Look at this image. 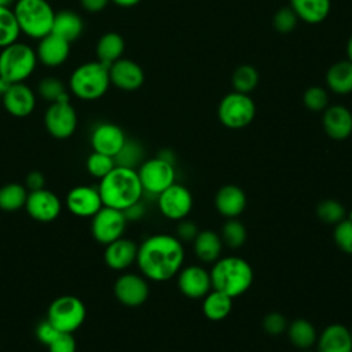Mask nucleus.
Listing matches in <instances>:
<instances>
[{
  "mask_svg": "<svg viewBox=\"0 0 352 352\" xmlns=\"http://www.w3.org/2000/svg\"><path fill=\"white\" fill-rule=\"evenodd\" d=\"M136 263L144 278L164 282L175 276L184 263V248L177 236L155 234L138 246Z\"/></svg>",
  "mask_w": 352,
  "mask_h": 352,
  "instance_id": "nucleus-1",
  "label": "nucleus"
},
{
  "mask_svg": "<svg viewBox=\"0 0 352 352\" xmlns=\"http://www.w3.org/2000/svg\"><path fill=\"white\" fill-rule=\"evenodd\" d=\"M103 206L124 210L143 197V188L136 169L114 166L98 187Z\"/></svg>",
  "mask_w": 352,
  "mask_h": 352,
  "instance_id": "nucleus-2",
  "label": "nucleus"
},
{
  "mask_svg": "<svg viewBox=\"0 0 352 352\" xmlns=\"http://www.w3.org/2000/svg\"><path fill=\"white\" fill-rule=\"evenodd\" d=\"M212 289L223 292L230 297H238L249 290L253 283V270L250 264L236 256L220 257L210 270Z\"/></svg>",
  "mask_w": 352,
  "mask_h": 352,
  "instance_id": "nucleus-3",
  "label": "nucleus"
},
{
  "mask_svg": "<svg viewBox=\"0 0 352 352\" xmlns=\"http://www.w3.org/2000/svg\"><path fill=\"white\" fill-rule=\"evenodd\" d=\"M12 11L19 30L28 37L40 40L51 33L55 11L47 0H18Z\"/></svg>",
  "mask_w": 352,
  "mask_h": 352,
  "instance_id": "nucleus-4",
  "label": "nucleus"
},
{
  "mask_svg": "<svg viewBox=\"0 0 352 352\" xmlns=\"http://www.w3.org/2000/svg\"><path fill=\"white\" fill-rule=\"evenodd\" d=\"M110 85L109 66L99 60L87 62L76 67L69 78V88L81 100L102 98Z\"/></svg>",
  "mask_w": 352,
  "mask_h": 352,
  "instance_id": "nucleus-5",
  "label": "nucleus"
},
{
  "mask_svg": "<svg viewBox=\"0 0 352 352\" xmlns=\"http://www.w3.org/2000/svg\"><path fill=\"white\" fill-rule=\"evenodd\" d=\"M36 51L23 43L15 41L0 52V77L8 84L23 82L36 69Z\"/></svg>",
  "mask_w": 352,
  "mask_h": 352,
  "instance_id": "nucleus-6",
  "label": "nucleus"
},
{
  "mask_svg": "<svg viewBox=\"0 0 352 352\" xmlns=\"http://www.w3.org/2000/svg\"><path fill=\"white\" fill-rule=\"evenodd\" d=\"M84 302L76 296H60L55 298L47 312V319L60 333H74L85 320Z\"/></svg>",
  "mask_w": 352,
  "mask_h": 352,
  "instance_id": "nucleus-7",
  "label": "nucleus"
},
{
  "mask_svg": "<svg viewBox=\"0 0 352 352\" xmlns=\"http://www.w3.org/2000/svg\"><path fill=\"white\" fill-rule=\"evenodd\" d=\"M256 114V104L248 94L231 92L226 95L219 104L217 116L220 122L230 129L248 126Z\"/></svg>",
  "mask_w": 352,
  "mask_h": 352,
  "instance_id": "nucleus-8",
  "label": "nucleus"
},
{
  "mask_svg": "<svg viewBox=\"0 0 352 352\" xmlns=\"http://www.w3.org/2000/svg\"><path fill=\"white\" fill-rule=\"evenodd\" d=\"M138 176L143 188V195L158 197L164 190L175 183L176 170L173 164L155 157L140 164Z\"/></svg>",
  "mask_w": 352,
  "mask_h": 352,
  "instance_id": "nucleus-9",
  "label": "nucleus"
},
{
  "mask_svg": "<svg viewBox=\"0 0 352 352\" xmlns=\"http://www.w3.org/2000/svg\"><path fill=\"white\" fill-rule=\"evenodd\" d=\"M126 217L122 210L102 206L94 216L91 221V232L95 241L103 245L121 238L126 228Z\"/></svg>",
  "mask_w": 352,
  "mask_h": 352,
  "instance_id": "nucleus-10",
  "label": "nucleus"
},
{
  "mask_svg": "<svg viewBox=\"0 0 352 352\" xmlns=\"http://www.w3.org/2000/svg\"><path fill=\"white\" fill-rule=\"evenodd\" d=\"M44 125L55 139L70 138L77 128V113L69 100L51 103L44 116Z\"/></svg>",
  "mask_w": 352,
  "mask_h": 352,
  "instance_id": "nucleus-11",
  "label": "nucleus"
},
{
  "mask_svg": "<svg viewBox=\"0 0 352 352\" xmlns=\"http://www.w3.org/2000/svg\"><path fill=\"white\" fill-rule=\"evenodd\" d=\"M158 209L169 220H183L192 209V195L183 184L173 183L158 197Z\"/></svg>",
  "mask_w": 352,
  "mask_h": 352,
  "instance_id": "nucleus-12",
  "label": "nucleus"
},
{
  "mask_svg": "<svg viewBox=\"0 0 352 352\" xmlns=\"http://www.w3.org/2000/svg\"><path fill=\"white\" fill-rule=\"evenodd\" d=\"M25 209L28 214L41 223H48L55 220L62 209L59 198L45 187L36 191H29Z\"/></svg>",
  "mask_w": 352,
  "mask_h": 352,
  "instance_id": "nucleus-13",
  "label": "nucleus"
},
{
  "mask_svg": "<svg viewBox=\"0 0 352 352\" xmlns=\"http://www.w3.org/2000/svg\"><path fill=\"white\" fill-rule=\"evenodd\" d=\"M148 285L144 276L138 274H122L114 283L116 298L126 307H139L148 297Z\"/></svg>",
  "mask_w": 352,
  "mask_h": 352,
  "instance_id": "nucleus-14",
  "label": "nucleus"
},
{
  "mask_svg": "<svg viewBox=\"0 0 352 352\" xmlns=\"http://www.w3.org/2000/svg\"><path fill=\"white\" fill-rule=\"evenodd\" d=\"M177 274V287L188 298H204L212 290L210 274L201 265H188Z\"/></svg>",
  "mask_w": 352,
  "mask_h": 352,
  "instance_id": "nucleus-15",
  "label": "nucleus"
},
{
  "mask_svg": "<svg viewBox=\"0 0 352 352\" xmlns=\"http://www.w3.org/2000/svg\"><path fill=\"white\" fill-rule=\"evenodd\" d=\"M66 206L77 217H92L103 206V202L98 188L77 186L67 192Z\"/></svg>",
  "mask_w": 352,
  "mask_h": 352,
  "instance_id": "nucleus-16",
  "label": "nucleus"
},
{
  "mask_svg": "<svg viewBox=\"0 0 352 352\" xmlns=\"http://www.w3.org/2000/svg\"><path fill=\"white\" fill-rule=\"evenodd\" d=\"M3 106L14 117H28L36 107V95L25 82L10 84L1 98Z\"/></svg>",
  "mask_w": 352,
  "mask_h": 352,
  "instance_id": "nucleus-17",
  "label": "nucleus"
},
{
  "mask_svg": "<svg viewBox=\"0 0 352 352\" xmlns=\"http://www.w3.org/2000/svg\"><path fill=\"white\" fill-rule=\"evenodd\" d=\"M126 136L124 131L111 122H100L91 132V146L94 151L114 157L122 144L125 143Z\"/></svg>",
  "mask_w": 352,
  "mask_h": 352,
  "instance_id": "nucleus-18",
  "label": "nucleus"
},
{
  "mask_svg": "<svg viewBox=\"0 0 352 352\" xmlns=\"http://www.w3.org/2000/svg\"><path fill=\"white\" fill-rule=\"evenodd\" d=\"M110 82L122 91H136L144 82L143 69L131 59H118L109 67Z\"/></svg>",
  "mask_w": 352,
  "mask_h": 352,
  "instance_id": "nucleus-19",
  "label": "nucleus"
},
{
  "mask_svg": "<svg viewBox=\"0 0 352 352\" xmlns=\"http://www.w3.org/2000/svg\"><path fill=\"white\" fill-rule=\"evenodd\" d=\"M70 54V43L62 37L50 33L38 40L36 50L37 60L47 67H58L66 62Z\"/></svg>",
  "mask_w": 352,
  "mask_h": 352,
  "instance_id": "nucleus-20",
  "label": "nucleus"
},
{
  "mask_svg": "<svg viewBox=\"0 0 352 352\" xmlns=\"http://www.w3.org/2000/svg\"><path fill=\"white\" fill-rule=\"evenodd\" d=\"M322 122L324 132L334 140H344L352 133V113L345 106L326 107Z\"/></svg>",
  "mask_w": 352,
  "mask_h": 352,
  "instance_id": "nucleus-21",
  "label": "nucleus"
},
{
  "mask_svg": "<svg viewBox=\"0 0 352 352\" xmlns=\"http://www.w3.org/2000/svg\"><path fill=\"white\" fill-rule=\"evenodd\" d=\"M138 245L126 238H118L106 245L103 258L109 268L122 271L136 261Z\"/></svg>",
  "mask_w": 352,
  "mask_h": 352,
  "instance_id": "nucleus-22",
  "label": "nucleus"
},
{
  "mask_svg": "<svg viewBox=\"0 0 352 352\" xmlns=\"http://www.w3.org/2000/svg\"><path fill=\"white\" fill-rule=\"evenodd\" d=\"M214 206L226 219H235L246 208V194L235 184H226L216 192Z\"/></svg>",
  "mask_w": 352,
  "mask_h": 352,
  "instance_id": "nucleus-23",
  "label": "nucleus"
},
{
  "mask_svg": "<svg viewBox=\"0 0 352 352\" xmlns=\"http://www.w3.org/2000/svg\"><path fill=\"white\" fill-rule=\"evenodd\" d=\"M316 342L318 352H352V333L341 323L324 327Z\"/></svg>",
  "mask_w": 352,
  "mask_h": 352,
  "instance_id": "nucleus-24",
  "label": "nucleus"
},
{
  "mask_svg": "<svg viewBox=\"0 0 352 352\" xmlns=\"http://www.w3.org/2000/svg\"><path fill=\"white\" fill-rule=\"evenodd\" d=\"M82 29L84 23L77 12L72 10H62L59 12H55L51 33L72 43L81 36Z\"/></svg>",
  "mask_w": 352,
  "mask_h": 352,
  "instance_id": "nucleus-25",
  "label": "nucleus"
},
{
  "mask_svg": "<svg viewBox=\"0 0 352 352\" xmlns=\"http://www.w3.org/2000/svg\"><path fill=\"white\" fill-rule=\"evenodd\" d=\"M194 253L204 263H214L220 258L223 241L219 234L210 230H204L194 238Z\"/></svg>",
  "mask_w": 352,
  "mask_h": 352,
  "instance_id": "nucleus-26",
  "label": "nucleus"
},
{
  "mask_svg": "<svg viewBox=\"0 0 352 352\" xmlns=\"http://www.w3.org/2000/svg\"><path fill=\"white\" fill-rule=\"evenodd\" d=\"M330 0H290V7L307 23L323 22L330 12Z\"/></svg>",
  "mask_w": 352,
  "mask_h": 352,
  "instance_id": "nucleus-27",
  "label": "nucleus"
},
{
  "mask_svg": "<svg viewBox=\"0 0 352 352\" xmlns=\"http://www.w3.org/2000/svg\"><path fill=\"white\" fill-rule=\"evenodd\" d=\"M124 50L125 41L121 34L116 32H107L98 40L95 52L98 60L110 67V65L122 58Z\"/></svg>",
  "mask_w": 352,
  "mask_h": 352,
  "instance_id": "nucleus-28",
  "label": "nucleus"
},
{
  "mask_svg": "<svg viewBox=\"0 0 352 352\" xmlns=\"http://www.w3.org/2000/svg\"><path fill=\"white\" fill-rule=\"evenodd\" d=\"M327 87L340 95L352 92V62L340 60L331 65L326 73Z\"/></svg>",
  "mask_w": 352,
  "mask_h": 352,
  "instance_id": "nucleus-29",
  "label": "nucleus"
},
{
  "mask_svg": "<svg viewBox=\"0 0 352 352\" xmlns=\"http://www.w3.org/2000/svg\"><path fill=\"white\" fill-rule=\"evenodd\" d=\"M232 308V297L228 294L212 289L205 297L202 302L204 315L213 322L223 320L228 316Z\"/></svg>",
  "mask_w": 352,
  "mask_h": 352,
  "instance_id": "nucleus-30",
  "label": "nucleus"
},
{
  "mask_svg": "<svg viewBox=\"0 0 352 352\" xmlns=\"http://www.w3.org/2000/svg\"><path fill=\"white\" fill-rule=\"evenodd\" d=\"M287 337L290 342L298 349H311L316 342L318 334L314 324L307 319H296L287 324Z\"/></svg>",
  "mask_w": 352,
  "mask_h": 352,
  "instance_id": "nucleus-31",
  "label": "nucleus"
},
{
  "mask_svg": "<svg viewBox=\"0 0 352 352\" xmlns=\"http://www.w3.org/2000/svg\"><path fill=\"white\" fill-rule=\"evenodd\" d=\"M28 190L19 183H8L0 188V209L6 212H15L25 208Z\"/></svg>",
  "mask_w": 352,
  "mask_h": 352,
  "instance_id": "nucleus-32",
  "label": "nucleus"
},
{
  "mask_svg": "<svg viewBox=\"0 0 352 352\" xmlns=\"http://www.w3.org/2000/svg\"><path fill=\"white\" fill-rule=\"evenodd\" d=\"M144 157V150L143 146L132 139H126L120 151L114 155V161L117 166H124V168H131L135 169L138 165L143 162Z\"/></svg>",
  "mask_w": 352,
  "mask_h": 352,
  "instance_id": "nucleus-33",
  "label": "nucleus"
},
{
  "mask_svg": "<svg viewBox=\"0 0 352 352\" xmlns=\"http://www.w3.org/2000/svg\"><path fill=\"white\" fill-rule=\"evenodd\" d=\"M21 30L10 7H0V48H4L18 40Z\"/></svg>",
  "mask_w": 352,
  "mask_h": 352,
  "instance_id": "nucleus-34",
  "label": "nucleus"
},
{
  "mask_svg": "<svg viewBox=\"0 0 352 352\" xmlns=\"http://www.w3.org/2000/svg\"><path fill=\"white\" fill-rule=\"evenodd\" d=\"M231 81L236 92L249 94L258 84V72L250 65H241L234 70Z\"/></svg>",
  "mask_w": 352,
  "mask_h": 352,
  "instance_id": "nucleus-35",
  "label": "nucleus"
},
{
  "mask_svg": "<svg viewBox=\"0 0 352 352\" xmlns=\"http://www.w3.org/2000/svg\"><path fill=\"white\" fill-rule=\"evenodd\" d=\"M221 241L223 245H227L230 249H238L246 242L248 231L242 221L235 219H228L221 228Z\"/></svg>",
  "mask_w": 352,
  "mask_h": 352,
  "instance_id": "nucleus-36",
  "label": "nucleus"
},
{
  "mask_svg": "<svg viewBox=\"0 0 352 352\" xmlns=\"http://www.w3.org/2000/svg\"><path fill=\"white\" fill-rule=\"evenodd\" d=\"M38 95L50 103L69 100V94L63 82L56 77H45L37 85Z\"/></svg>",
  "mask_w": 352,
  "mask_h": 352,
  "instance_id": "nucleus-37",
  "label": "nucleus"
},
{
  "mask_svg": "<svg viewBox=\"0 0 352 352\" xmlns=\"http://www.w3.org/2000/svg\"><path fill=\"white\" fill-rule=\"evenodd\" d=\"M318 217L327 224H337L346 217V210L340 201L324 199L318 204Z\"/></svg>",
  "mask_w": 352,
  "mask_h": 352,
  "instance_id": "nucleus-38",
  "label": "nucleus"
},
{
  "mask_svg": "<svg viewBox=\"0 0 352 352\" xmlns=\"http://www.w3.org/2000/svg\"><path fill=\"white\" fill-rule=\"evenodd\" d=\"M116 166L114 157L92 151L87 158V169L89 175L98 179H103L110 170H113Z\"/></svg>",
  "mask_w": 352,
  "mask_h": 352,
  "instance_id": "nucleus-39",
  "label": "nucleus"
},
{
  "mask_svg": "<svg viewBox=\"0 0 352 352\" xmlns=\"http://www.w3.org/2000/svg\"><path fill=\"white\" fill-rule=\"evenodd\" d=\"M333 238L342 252L352 254V217L346 216L336 224Z\"/></svg>",
  "mask_w": 352,
  "mask_h": 352,
  "instance_id": "nucleus-40",
  "label": "nucleus"
},
{
  "mask_svg": "<svg viewBox=\"0 0 352 352\" xmlns=\"http://www.w3.org/2000/svg\"><path fill=\"white\" fill-rule=\"evenodd\" d=\"M302 102L307 109L312 111H322L327 107V103H329L327 92L324 88L319 85L309 87L302 95Z\"/></svg>",
  "mask_w": 352,
  "mask_h": 352,
  "instance_id": "nucleus-41",
  "label": "nucleus"
},
{
  "mask_svg": "<svg viewBox=\"0 0 352 352\" xmlns=\"http://www.w3.org/2000/svg\"><path fill=\"white\" fill-rule=\"evenodd\" d=\"M297 22H298V16L292 10V7L279 8L274 15V28L276 29V32L282 34H286L294 30V28L297 26Z\"/></svg>",
  "mask_w": 352,
  "mask_h": 352,
  "instance_id": "nucleus-42",
  "label": "nucleus"
},
{
  "mask_svg": "<svg viewBox=\"0 0 352 352\" xmlns=\"http://www.w3.org/2000/svg\"><path fill=\"white\" fill-rule=\"evenodd\" d=\"M286 318L279 312H270L263 319V330L270 336H279L287 329Z\"/></svg>",
  "mask_w": 352,
  "mask_h": 352,
  "instance_id": "nucleus-43",
  "label": "nucleus"
},
{
  "mask_svg": "<svg viewBox=\"0 0 352 352\" xmlns=\"http://www.w3.org/2000/svg\"><path fill=\"white\" fill-rule=\"evenodd\" d=\"M50 352H76L77 342L73 333H60L50 345Z\"/></svg>",
  "mask_w": 352,
  "mask_h": 352,
  "instance_id": "nucleus-44",
  "label": "nucleus"
},
{
  "mask_svg": "<svg viewBox=\"0 0 352 352\" xmlns=\"http://www.w3.org/2000/svg\"><path fill=\"white\" fill-rule=\"evenodd\" d=\"M60 334V331L48 320H41L37 327H36V337L37 340L43 344V345H50L58 336Z\"/></svg>",
  "mask_w": 352,
  "mask_h": 352,
  "instance_id": "nucleus-45",
  "label": "nucleus"
},
{
  "mask_svg": "<svg viewBox=\"0 0 352 352\" xmlns=\"http://www.w3.org/2000/svg\"><path fill=\"white\" fill-rule=\"evenodd\" d=\"M198 228L195 226L194 221H190V220H182L177 227H176V236L180 239V241H184V242H191L194 241V238L197 236L198 234Z\"/></svg>",
  "mask_w": 352,
  "mask_h": 352,
  "instance_id": "nucleus-46",
  "label": "nucleus"
},
{
  "mask_svg": "<svg viewBox=\"0 0 352 352\" xmlns=\"http://www.w3.org/2000/svg\"><path fill=\"white\" fill-rule=\"evenodd\" d=\"M44 184H45V177L38 170H32L26 176V187H28L29 191L41 190V188H44Z\"/></svg>",
  "mask_w": 352,
  "mask_h": 352,
  "instance_id": "nucleus-47",
  "label": "nucleus"
},
{
  "mask_svg": "<svg viewBox=\"0 0 352 352\" xmlns=\"http://www.w3.org/2000/svg\"><path fill=\"white\" fill-rule=\"evenodd\" d=\"M122 212H124V214H125V217H126L128 221H129V220H139V219H142V217L144 216V213H146V206H144V204H143L142 199H140V201L132 204L131 206H128L126 209H124Z\"/></svg>",
  "mask_w": 352,
  "mask_h": 352,
  "instance_id": "nucleus-48",
  "label": "nucleus"
},
{
  "mask_svg": "<svg viewBox=\"0 0 352 352\" xmlns=\"http://www.w3.org/2000/svg\"><path fill=\"white\" fill-rule=\"evenodd\" d=\"M110 0H80L81 7L91 14H96L100 12L106 8V6L109 4Z\"/></svg>",
  "mask_w": 352,
  "mask_h": 352,
  "instance_id": "nucleus-49",
  "label": "nucleus"
},
{
  "mask_svg": "<svg viewBox=\"0 0 352 352\" xmlns=\"http://www.w3.org/2000/svg\"><path fill=\"white\" fill-rule=\"evenodd\" d=\"M114 4H117V6H120V7H125V8H128V7H133V6H136V4H139L142 0H111Z\"/></svg>",
  "mask_w": 352,
  "mask_h": 352,
  "instance_id": "nucleus-50",
  "label": "nucleus"
},
{
  "mask_svg": "<svg viewBox=\"0 0 352 352\" xmlns=\"http://www.w3.org/2000/svg\"><path fill=\"white\" fill-rule=\"evenodd\" d=\"M8 82L7 81H4L1 77H0V99L3 98V95H4V92H6V89L8 88Z\"/></svg>",
  "mask_w": 352,
  "mask_h": 352,
  "instance_id": "nucleus-51",
  "label": "nucleus"
},
{
  "mask_svg": "<svg viewBox=\"0 0 352 352\" xmlns=\"http://www.w3.org/2000/svg\"><path fill=\"white\" fill-rule=\"evenodd\" d=\"M346 54H348V60L352 62V36L349 37L348 44H346Z\"/></svg>",
  "mask_w": 352,
  "mask_h": 352,
  "instance_id": "nucleus-52",
  "label": "nucleus"
},
{
  "mask_svg": "<svg viewBox=\"0 0 352 352\" xmlns=\"http://www.w3.org/2000/svg\"><path fill=\"white\" fill-rule=\"evenodd\" d=\"M15 0H0V7H10Z\"/></svg>",
  "mask_w": 352,
  "mask_h": 352,
  "instance_id": "nucleus-53",
  "label": "nucleus"
},
{
  "mask_svg": "<svg viewBox=\"0 0 352 352\" xmlns=\"http://www.w3.org/2000/svg\"><path fill=\"white\" fill-rule=\"evenodd\" d=\"M301 352H312L311 349H301Z\"/></svg>",
  "mask_w": 352,
  "mask_h": 352,
  "instance_id": "nucleus-54",
  "label": "nucleus"
},
{
  "mask_svg": "<svg viewBox=\"0 0 352 352\" xmlns=\"http://www.w3.org/2000/svg\"><path fill=\"white\" fill-rule=\"evenodd\" d=\"M15 1H18V0H15Z\"/></svg>",
  "mask_w": 352,
  "mask_h": 352,
  "instance_id": "nucleus-55",
  "label": "nucleus"
},
{
  "mask_svg": "<svg viewBox=\"0 0 352 352\" xmlns=\"http://www.w3.org/2000/svg\"><path fill=\"white\" fill-rule=\"evenodd\" d=\"M351 333H352V330H351Z\"/></svg>",
  "mask_w": 352,
  "mask_h": 352,
  "instance_id": "nucleus-56",
  "label": "nucleus"
}]
</instances>
